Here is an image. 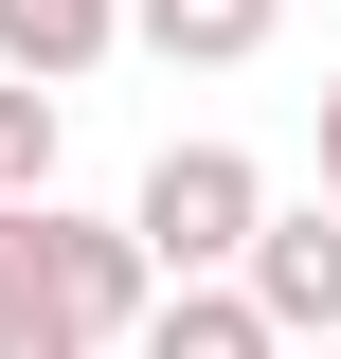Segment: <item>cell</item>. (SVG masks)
<instances>
[{"mask_svg": "<svg viewBox=\"0 0 341 359\" xmlns=\"http://www.w3.org/2000/svg\"><path fill=\"white\" fill-rule=\"evenodd\" d=\"M234 306H252L288 359H323V341H341V216H323V198H269V233L234 252Z\"/></svg>", "mask_w": 341, "mask_h": 359, "instance_id": "3957f363", "label": "cell"}, {"mask_svg": "<svg viewBox=\"0 0 341 359\" xmlns=\"http://www.w3.org/2000/svg\"><path fill=\"white\" fill-rule=\"evenodd\" d=\"M108 54H126V0H0V72L54 90V108H72V72H108Z\"/></svg>", "mask_w": 341, "mask_h": 359, "instance_id": "277c9868", "label": "cell"}, {"mask_svg": "<svg viewBox=\"0 0 341 359\" xmlns=\"http://www.w3.org/2000/svg\"><path fill=\"white\" fill-rule=\"evenodd\" d=\"M323 359H341V341H323Z\"/></svg>", "mask_w": 341, "mask_h": 359, "instance_id": "30bf717a", "label": "cell"}, {"mask_svg": "<svg viewBox=\"0 0 341 359\" xmlns=\"http://www.w3.org/2000/svg\"><path fill=\"white\" fill-rule=\"evenodd\" d=\"M36 287H54V323H72L90 359H108V341H144V306H162L144 233H126V216H72V198H36Z\"/></svg>", "mask_w": 341, "mask_h": 359, "instance_id": "7a4b0ae2", "label": "cell"}, {"mask_svg": "<svg viewBox=\"0 0 341 359\" xmlns=\"http://www.w3.org/2000/svg\"><path fill=\"white\" fill-rule=\"evenodd\" d=\"M54 144H72V108L0 72V216H18V198H54Z\"/></svg>", "mask_w": 341, "mask_h": 359, "instance_id": "ba28073f", "label": "cell"}, {"mask_svg": "<svg viewBox=\"0 0 341 359\" xmlns=\"http://www.w3.org/2000/svg\"><path fill=\"white\" fill-rule=\"evenodd\" d=\"M126 359H288V341H269V323L234 306V287H162V306H144V341H126Z\"/></svg>", "mask_w": 341, "mask_h": 359, "instance_id": "8992f818", "label": "cell"}, {"mask_svg": "<svg viewBox=\"0 0 341 359\" xmlns=\"http://www.w3.org/2000/svg\"><path fill=\"white\" fill-rule=\"evenodd\" d=\"M323 216H341V72H323Z\"/></svg>", "mask_w": 341, "mask_h": 359, "instance_id": "9c48e42d", "label": "cell"}, {"mask_svg": "<svg viewBox=\"0 0 341 359\" xmlns=\"http://www.w3.org/2000/svg\"><path fill=\"white\" fill-rule=\"evenodd\" d=\"M126 36L162 54V72H252V54L288 36V0H126Z\"/></svg>", "mask_w": 341, "mask_h": 359, "instance_id": "5b68a950", "label": "cell"}, {"mask_svg": "<svg viewBox=\"0 0 341 359\" xmlns=\"http://www.w3.org/2000/svg\"><path fill=\"white\" fill-rule=\"evenodd\" d=\"M126 233H144V269H162V287H234V252L269 233V162H252V144H215V126H180L162 162H144Z\"/></svg>", "mask_w": 341, "mask_h": 359, "instance_id": "6da1fadb", "label": "cell"}, {"mask_svg": "<svg viewBox=\"0 0 341 359\" xmlns=\"http://www.w3.org/2000/svg\"><path fill=\"white\" fill-rule=\"evenodd\" d=\"M0 359H90L72 323H54V287H36V198L0 216Z\"/></svg>", "mask_w": 341, "mask_h": 359, "instance_id": "52a82bcc", "label": "cell"}]
</instances>
